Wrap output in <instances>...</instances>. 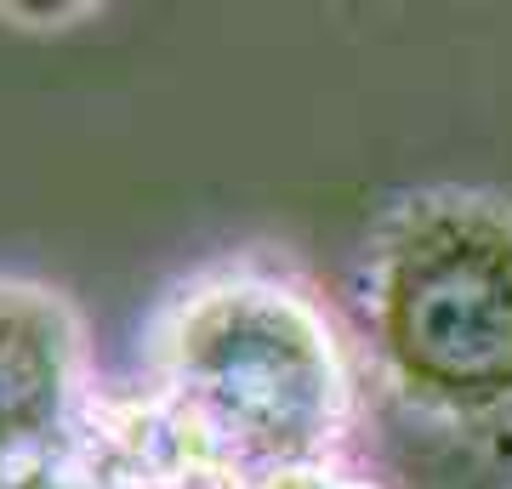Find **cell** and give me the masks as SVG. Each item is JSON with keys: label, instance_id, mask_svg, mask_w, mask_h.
I'll use <instances>...</instances> for the list:
<instances>
[{"label": "cell", "instance_id": "cell-1", "mask_svg": "<svg viewBox=\"0 0 512 489\" xmlns=\"http://www.w3.org/2000/svg\"><path fill=\"white\" fill-rule=\"evenodd\" d=\"M143 376L256 489L296 461H330L353 427V364L291 273L222 262L165 296Z\"/></svg>", "mask_w": 512, "mask_h": 489}, {"label": "cell", "instance_id": "cell-2", "mask_svg": "<svg viewBox=\"0 0 512 489\" xmlns=\"http://www.w3.org/2000/svg\"><path fill=\"white\" fill-rule=\"evenodd\" d=\"M365 330L387 393L473 444H512V200L416 188L365 251Z\"/></svg>", "mask_w": 512, "mask_h": 489}, {"label": "cell", "instance_id": "cell-3", "mask_svg": "<svg viewBox=\"0 0 512 489\" xmlns=\"http://www.w3.org/2000/svg\"><path fill=\"white\" fill-rule=\"evenodd\" d=\"M0 489H245L194 421L154 381H97L74 416Z\"/></svg>", "mask_w": 512, "mask_h": 489}, {"label": "cell", "instance_id": "cell-4", "mask_svg": "<svg viewBox=\"0 0 512 489\" xmlns=\"http://www.w3.org/2000/svg\"><path fill=\"white\" fill-rule=\"evenodd\" d=\"M97 387L86 325L63 290L0 273V478Z\"/></svg>", "mask_w": 512, "mask_h": 489}, {"label": "cell", "instance_id": "cell-5", "mask_svg": "<svg viewBox=\"0 0 512 489\" xmlns=\"http://www.w3.org/2000/svg\"><path fill=\"white\" fill-rule=\"evenodd\" d=\"M256 489H387L365 472H353L342 455H330V461H296V467H279L268 472Z\"/></svg>", "mask_w": 512, "mask_h": 489}, {"label": "cell", "instance_id": "cell-6", "mask_svg": "<svg viewBox=\"0 0 512 489\" xmlns=\"http://www.w3.org/2000/svg\"><path fill=\"white\" fill-rule=\"evenodd\" d=\"M80 18H97L92 0H74V6H0V23H18V29H69Z\"/></svg>", "mask_w": 512, "mask_h": 489}]
</instances>
